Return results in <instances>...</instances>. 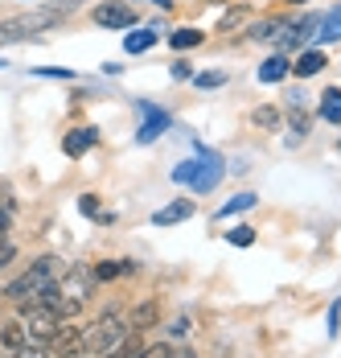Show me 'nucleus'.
<instances>
[{
	"instance_id": "dca6fc26",
	"label": "nucleus",
	"mask_w": 341,
	"mask_h": 358,
	"mask_svg": "<svg viewBox=\"0 0 341 358\" xmlns=\"http://www.w3.org/2000/svg\"><path fill=\"white\" fill-rule=\"evenodd\" d=\"M152 45H157V25H144V29L124 37V50H128V54H144V50H152Z\"/></svg>"
},
{
	"instance_id": "cd10ccee",
	"label": "nucleus",
	"mask_w": 341,
	"mask_h": 358,
	"mask_svg": "<svg viewBox=\"0 0 341 358\" xmlns=\"http://www.w3.org/2000/svg\"><path fill=\"white\" fill-rule=\"evenodd\" d=\"M13 255H17V248H13V239H8V231H0V268H4V264H8Z\"/></svg>"
},
{
	"instance_id": "9d476101",
	"label": "nucleus",
	"mask_w": 341,
	"mask_h": 358,
	"mask_svg": "<svg viewBox=\"0 0 341 358\" xmlns=\"http://www.w3.org/2000/svg\"><path fill=\"white\" fill-rule=\"evenodd\" d=\"M157 322H161V305L157 301H140L136 309L128 313V329H152Z\"/></svg>"
},
{
	"instance_id": "0eeeda50",
	"label": "nucleus",
	"mask_w": 341,
	"mask_h": 358,
	"mask_svg": "<svg viewBox=\"0 0 341 358\" xmlns=\"http://www.w3.org/2000/svg\"><path fill=\"white\" fill-rule=\"evenodd\" d=\"M95 25H103V29H132L136 13H132V4H99L95 8Z\"/></svg>"
},
{
	"instance_id": "aec40b11",
	"label": "nucleus",
	"mask_w": 341,
	"mask_h": 358,
	"mask_svg": "<svg viewBox=\"0 0 341 358\" xmlns=\"http://www.w3.org/2000/svg\"><path fill=\"white\" fill-rule=\"evenodd\" d=\"M173 50H194V45H202L205 41V34L202 29H189V25H185V29H173Z\"/></svg>"
},
{
	"instance_id": "6ab92c4d",
	"label": "nucleus",
	"mask_w": 341,
	"mask_h": 358,
	"mask_svg": "<svg viewBox=\"0 0 341 358\" xmlns=\"http://www.w3.org/2000/svg\"><path fill=\"white\" fill-rule=\"evenodd\" d=\"M317 37H321V41H341V8H333V13H325V17H321Z\"/></svg>"
},
{
	"instance_id": "f257e3e1",
	"label": "nucleus",
	"mask_w": 341,
	"mask_h": 358,
	"mask_svg": "<svg viewBox=\"0 0 341 358\" xmlns=\"http://www.w3.org/2000/svg\"><path fill=\"white\" fill-rule=\"evenodd\" d=\"M95 285H99V280H95V272H91V268L70 264L66 272H62V280L41 296V305H50V309L66 322V317H74V313H82V309H87V301L95 296Z\"/></svg>"
},
{
	"instance_id": "f3484780",
	"label": "nucleus",
	"mask_w": 341,
	"mask_h": 358,
	"mask_svg": "<svg viewBox=\"0 0 341 358\" xmlns=\"http://www.w3.org/2000/svg\"><path fill=\"white\" fill-rule=\"evenodd\" d=\"M284 25H288L284 17H263V21L251 25V37H255V41H275V37L284 34Z\"/></svg>"
},
{
	"instance_id": "6e6552de",
	"label": "nucleus",
	"mask_w": 341,
	"mask_h": 358,
	"mask_svg": "<svg viewBox=\"0 0 341 358\" xmlns=\"http://www.w3.org/2000/svg\"><path fill=\"white\" fill-rule=\"evenodd\" d=\"M140 111H144V124H140L136 141L148 144V141H157V136L169 128V115H165V111H157V108H148V103H140Z\"/></svg>"
},
{
	"instance_id": "a211bd4d",
	"label": "nucleus",
	"mask_w": 341,
	"mask_h": 358,
	"mask_svg": "<svg viewBox=\"0 0 341 358\" xmlns=\"http://www.w3.org/2000/svg\"><path fill=\"white\" fill-rule=\"evenodd\" d=\"M321 115H325L329 124H341V87H329V91L321 95Z\"/></svg>"
},
{
	"instance_id": "c756f323",
	"label": "nucleus",
	"mask_w": 341,
	"mask_h": 358,
	"mask_svg": "<svg viewBox=\"0 0 341 358\" xmlns=\"http://www.w3.org/2000/svg\"><path fill=\"white\" fill-rule=\"evenodd\" d=\"M140 358H173V346H148V350H140Z\"/></svg>"
},
{
	"instance_id": "f704fd0d",
	"label": "nucleus",
	"mask_w": 341,
	"mask_h": 358,
	"mask_svg": "<svg viewBox=\"0 0 341 358\" xmlns=\"http://www.w3.org/2000/svg\"><path fill=\"white\" fill-rule=\"evenodd\" d=\"M148 4H161V8H169L173 0H148Z\"/></svg>"
},
{
	"instance_id": "7c9ffc66",
	"label": "nucleus",
	"mask_w": 341,
	"mask_h": 358,
	"mask_svg": "<svg viewBox=\"0 0 341 358\" xmlns=\"http://www.w3.org/2000/svg\"><path fill=\"white\" fill-rule=\"evenodd\" d=\"M13 358H45V346H25V350H17Z\"/></svg>"
},
{
	"instance_id": "7ed1b4c3",
	"label": "nucleus",
	"mask_w": 341,
	"mask_h": 358,
	"mask_svg": "<svg viewBox=\"0 0 341 358\" xmlns=\"http://www.w3.org/2000/svg\"><path fill=\"white\" fill-rule=\"evenodd\" d=\"M119 338H128V317H124V313H103V317H95V322L82 329L78 350H87V355H103V350H111Z\"/></svg>"
},
{
	"instance_id": "e433bc0d",
	"label": "nucleus",
	"mask_w": 341,
	"mask_h": 358,
	"mask_svg": "<svg viewBox=\"0 0 341 358\" xmlns=\"http://www.w3.org/2000/svg\"><path fill=\"white\" fill-rule=\"evenodd\" d=\"M0 66H4V62H0Z\"/></svg>"
},
{
	"instance_id": "4be33fe9",
	"label": "nucleus",
	"mask_w": 341,
	"mask_h": 358,
	"mask_svg": "<svg viewBox=\"0 0 341 358\" xmlns=\"http://www.w3.org/2000/svg\"><path fill=\"white\" fill-rule=\"evenodd\" d=\"M140 350H144V346H140L136 338L128 334V338H119L111 350H103V358H140Z\"/></svg>"
},
{
	"instance_id": "f8f14e48",
	"label": "nucleus",
	"mask_w": 341,
	"mask_h": 358,
	"mask_svg": "<svg viewBox=\"0 0 341 358\" xmlns=\"http://www.w3.org/2000/svg\"><path fill=\"white\" fill-rule=\"evenodd\" d=\"M288 71H292L288 54H272L268 62H259V71H255V78H259V83H280V78H288Z\"/></svg>"
},
{
	"instance_id": "5701e85b",
	"label": "nucleus",
	"mask_w": 341,
	"mask_h": 358,
	"mask_svg": "<svg viewBox=\"0 0 341 358\" xmlns=\"http://www.w3.org/2000/svg\"><path fill=\"white\" fill-rule=\"evenodd\" d=\"M255 202H259L255 194H235V198H231V202H226V206L218 210V222H222V218H231V215H242V210H251Z\"/></svg>"
},
{
	"instance_id": "4468645a",
	"label": "nucleus",
	"mask_w": 341,
	"mask_h": 358,
	"mask_svg": "<svg viewBox=\"0 0 341 358\" xmlns=\"http://www.w3.org/2000/svg\"><path fill=\"white\" fill-rule=\"evenodd\" d=\"M0 338H4V346H8L13 355H17V350H25V346H37L34 338H29V329H25L21 322H8L4 329H0Z\"/></svg>"
},
{
	"instance_id": "39448f33",
	"label": "nucleus",
	"mask_w": 341,
	"mask_h": 358,
	"mask_svg": "<svg viewBox=\"0 0 341 358\" xmlns=\"http://www.w3.org/2000/svg\"><path fill=\"white\" fill-rule=\"evenodd\" d=\"M62 13H66V8H62ZM62 13H58V8H50V13H34V17L4 21V25H0V45H8V41H21V37H29L34 29H50V25H58V21H62Z\"/></svg>"
},
{
	"instance_id": "c85d7f7f",
	"label": "nucleus",
	"mask_w": 341,
	"mask_h": 358,
	"mask_svg": "<svg viewBox=\"0 0 341 358\" xmlns=\"http://www.w3.org/2000/svg\"><path fill=\"white\" fill-rule=\"evenodd\" d=\"M78 210H82V215H99V198H95V194H82V198H78Z\"/></svg>"
},
{
	"instance_id": "423d86ee",
	"label": "nucleus",
	"mask_w": 341,
	"mask_h": 358,
	"mask_svg": "<svg viewBox=\"0 0 341 358\" xmlns=\"http://www.w3.org/2000/svg\"><path fill=\"white\" fill-rule=\"evenodd\" d=\"M173 178L181 181V185H194V189H210L214 181H218V161L214 157H202V161H185Z\"/></svg>"
},
{
	"instance_id": "9b49d317",
	"label": "nucleus",
	"mask_w": 341,
	"mask_h": 358,
	"mask_svg": "<svg viewBox=\"0 0 341 358\" xmlns=\"http://www.w3.org/2000/svg\"><path fill=\"white\" fill-rule=\"evenodd\" d=\"M321 66H329V58L321 50H300V58L292 62V74L296 78H312V74H321Z\"/></svg>"
},
{
	"instance_id": "473e14b6",
	"label": "nucleus",
	"mask_w": 341,
	"mask_h": 358,
	"mask_svg": "<svg viewBox=\"0 0 341 358\" xmlns=\"http://www.w3.org/2000/svg\"><path fill=\"white\" fill-rule=\"evenodd\" d=\"M173 78H189V66L185 62H173Z\"/></svg>"
},
{
	"instance_id": "b1692460",
	"label": "nucleus",
	"mask_w": 341,
	"mask_h": 358,
	"mask_svg": "<svg viewBox=\"0 0 341 358\" xmlns=\"http://www.w3.org/2000/svg\"><path fill=\"white\" fill-rule=\"evenodd\" d=\"M288 128H292V141H305V136H308V115H305V108H288Z\"/></svg>"
},
{
	"instance_id": "412c9836",
	"label": "nucleus",
	"mask_w": 341,
	"mask_h": 358,
	"mask_svg": "<svg viewBox=\"0 0 341 358\" xmlns=\"http://www.w3.org/2000/svg\"><path fill=\"white\" fill-rule=\"evenodd\" d=\"M247 21H251V8H231V13H222V21H218V29H222V34H235V29H242V25H247Z\"/></svg>"
},
{
	"instance_id": "ddd939ff",
	"label": "nucleus",
	"mask_w": 341,
	"mask_h": 358,
	"mask_svg": "<svg viewBox=\"0 0 341 358\" xmlns=\"http://www.w3.org/2000/svg\"><path fill=\"white\" fill-rule=\"evenodd\" d=\"M95 272V280H115V276H132L136 272V259H103L91 268Z\"/></svg>"
},
{
	"instance_id": "1a4fd4ad",
	"label": "nucleus",
	"mask_w": 341,
	"mask_h": 358,
	"mask_svg": "<svg viewBox=\"0 0 341 358\" xmlns=\"http://www.w3.org/2000/svg\"><path fill=\"white\" fill-rule=\"evenodd\" d=\"M189 215H194V198H177L169 206H161V210L152 215V222H157V227H173V222H185Z\"/></svg>"
},
{
	"instance_id": "f03ea898",
	"label": "nucleus",
	"mask_w": 341,
	"mask_h": 358,
	"mask_svg": "<svg viewBox=\"0 0 341 358\" xmlns=\"http://www.w3.org/2000/svg\"><path fill=\"white\" fill-rule=\"evenodd\" d=\"M70 264L62 259V255H41L37 264H29V272L25 276H17L13 285L4 288V296L13 301V305H37L50 288L62 280V272H66Z\"/></svg>"
},
{
	"instance_id": "20e7f679",
	"label": "nucleus",
	"mask_w": 341,
	"mask_h": 358,
	"mask_svg": "<svg viewBox=\"0 0 341 358\" xmlns=\"http://www.w3.org/2000/svg\"><path fill=\"white\" fill-rule=\"evenodd\" d=\"M17 322L29 329V338H34L37 346H50L54 334L62 329V317H58L50 305H41V301H37V305H17Z\"/></svg>"
},
{
	"instance_id": "a878e982",
	"label": "nucleus",
	"mask_w": 341,
	"mask_h": 358,
	"mask_svg": "<svg viewBox=\"0 0 341 358\" xmlns=\"http://www.w3.org/2000/svg\"><path fill=\"white\" fill-rule=\"evenodd\" d=\"M226 83V71H205L194 78V87H202V91H210V87H222Z\"/></svg>"
},
{
	"instance_id": "72a5a7b5",
	"label": "nucleus",
	"mask_w": 341,
	"mask_h": 358,
	"mask_svg": "<svg viewBox=\"0 0 341 358\" xmlns=\"http://www.w3.org/2000/svg\"><path fill=\"white\" fill-rule=\"evenodd\" d=\"M0 231H8V210L0 206Z\"/></svg>"
},
{
	"instance_id": "393cba45",
	"label": "nucleus",
	"mask_w": 341,
	"mask_h": 358,
	"mask_svg": "<svg viewBox=\"0 0 341 358\" xmlns=\"http://www.w3.org/2000/svg\"><path fill=\"white\" fill-rule=\"evenodd\" d=\"M251 120H255V128H263V132H275V128H280V111L275 108H255Z\"/></svg>"
},
{
	"instance_id": "bb28decb",
	"label": "nucleus",
	"mask_w": 341,
	"mask_h": 358,
	"mask_svg": "<svg viewBox=\"0 0 341 358\" xmlns=\"http://www.w3.org/2000/svg\"><path fill=\"white\" fill-rule=\"evenodd\" d=\"M226 239H231L235 248H251V243H255V231H251V227H235Z\"/></svg>"
},
{
	"instance_id": "c9c22d12",
	"label": "nucleus",
	"mask_w": 341,
	"mask_h": 358,
	"mask_svg": "<svg viewBox=\"0 0 341 358\" xmlns=\"http://www.w3.org/2000/svg\"><path fill=\"white\" fill-rule=\"evenodd\" d=\"M292 4H305V0H292Z\"/></svg>"
},
{
	"instance_id": "2f4dec72",
	"label": "nucleus",
	"mask_w": 341,
	"mask_h": 358,
	"mask_svg": "<svg viewBox=\"0 0 341 358\" xmlns=\"http://www.w3.org/2000/svg\"><path fill=\"white\" fill-rule=\"evenodd\" d=\"M41 74H45V78H74L70 71H58V66H50V71H41Z\"/></svg>"
},
{
	"instance_id": "2eb2a0df",
	"label": "nucleus",
	"mask_w": 341,
	"mask_h": 358,
	"mask_svg": "<svg viewBox=\"0 0 341 358\" xmlns=\"http://www.w3.org/2000/svg\"><path fill=\"white\" fill-rule=\"evenodd\" d=\"M95 141H99V132H95V128H74V132L66 136V144H62V148H66L70 157H82V152H87V148H91Z\"/></svg>"
}]
</instances>
